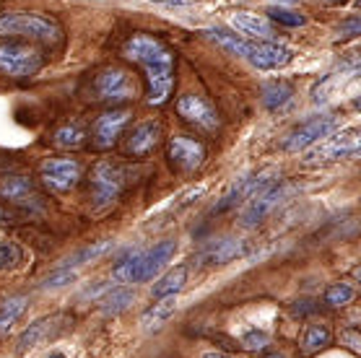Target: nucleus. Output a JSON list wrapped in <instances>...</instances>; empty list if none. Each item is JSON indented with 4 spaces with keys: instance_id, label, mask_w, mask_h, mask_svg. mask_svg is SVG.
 I'll use <instances>...</instances> for the list:
<instances>
[{
    "instance_id": "obj_1",
    "label": "nucleus",
    "mask_w": 361,
    "mask_h": 358,
    "mask_svg": "<svg viewBox=\"0 0 361 358\" xmlns=\"http://www.w3.org/2000/svg\"><path fill=\"white\" fill-rule=\"evenodd\" d=\"M123 55L138 63L146 73L148 104L161 106L174 91V52L154 34H133L125 42Z\"/></svg>"
},
{
    "instance_id": "obj_2",
    "label": "nucleus",
    "mask_w": 361,
    "mask_h": 358,
    "mask_svg": "<svg viewBox=\"0 0 361 358\" xmlns=\"http://www.w3.org/2000/svg\"><path fill=\"white\" fill-rule=\"evenodd\" d=\"M205 34L219 47H224L231 55L245 57L250 66L260 68V70H279V68L288 66L294 57L291 49L273 39H245L237 32H226V29H208Z\"/></svg>"
},
{
    "instance_id": "obj_3",
    "label": "nucleus",
    "mask_w": 361,
    "mask_h": 358,
    "mask_svg": "<svg viewBox=\"0 0 361 358\" xmlns=\"http://www.w3.org/2000/svg\"><path fill=\"white\" fill-rule=\"evenodd\" d=\"M0 37H24L37 42H58L60 26L55 18L42 13H3L0 16Z\"/></svg>"
},
{
    "instance_id": "obj_4",
    "label": "nucleus",
    "mask_w": 361,
    "mask_h": 358,
    "mask_svg": "<svg viewBox=\"0 0 361 358\" xmlns=\"http://www.w3.org/2000/svg\"><path fill=\"white\" fill-rule=\"evenodd\" d=\"M44 66V55L39 47L29 42H0V73L8 78H32Z\"/></svg>"
},
{
    "instance_id": "obj_5",
    "label": "nucleus",
    "mask_w": 361,
    "mask_h": 358,
    "mask_svg": "<svg viewBox=\"0 0 361 358\" xmlns=\"http://www.w3.org/2000/svg\"><path fill=\"white\" fill-rule=\"evenodd\" d=\"M341 128V117L338 114H314V117H307L302 123H296L291 130L283 135L281 140V148L283 151H307L312 148L314 143H320L322 138H328Z\"/></svg>"
},
{
    "instance_id": "obj_6",
    "label": "nucleus",
    "mask_w": 361,
    "mask_h": 358,
    "mask_svg": "<svg viewBox=\"0 0 361 358\" xmlns=\"http://www.w3.org/2000/svg\"><path fill=\"white\" fill-rule=\"evenodd\" d=\"M94 99L104 101V104H120V101H130L138 97V83L130 70H125L120 66H109L104 70H99L94 83H91Z\"/></svg>"
},
{
    "instance_id": "obj_7",
    "label": "nucleus",
    "mask_w": 361,
    "mask_h": 358,
    "mask_svg": "<svg viewBox=\"0 0 361 358\" xmlns=\"http://www.w3.org/2000/svg\"><path fill=\"white\" fill-rule=\"evenodd\" d=\"M125 185H128V171L115 161H99L91 169V200L97 208H107L123 195Z\"/></svg>"
},
{
    "instance_id": "obj_8",
    "label": "nucleus",
    "mask_w": 361,
    "mask_h": 358,
    "mask_svg": "<svg viewBox=\"0 0 361 358\" xmlns=\"http://www.w3.org/2000/svg\"><path fill=\"white\" fill-rule=\"evenodd\" d=\"M288 195H291V185L276 179V182H271L268 187L257 190L250 200H245V208H242V213H239V223H242L245 228H255L257 223H263V221L268 218V216H271Z\"/></svg>"
},
{
    "instance_id": "obj_9",
    "label": "nucleus",
    "mask_w": 361,
    "mask_h": 358,
    "mask_svg": "<svg viewBox=\"0 0 361 358\" xmlns=\"http://www.w3.org/2000/svg\"><path fill=\"white\" fill-rule=\"evenodd\" d=\"M361 148V138L356 128H348V130H341L336 135H328L322 138L320 143H314L312 148H307V156L304 161L307 163H317V161H341V159H356Z\"/></svg>"
},
{
    "instance_id": "obj_10",
    "label": "nucleus",
    "mask_w": 361,
    "mask_h": 358,
    "mask_svg": "<svg viewBox=\"0 0 361 358\" xmlns=\"http://www.w3.org/2000/svg\"><path fill=\"white\" fill-rule=\"evenodd\" d=\"M276 169L273 166H268V169H260V171H252V174H245V177L234 179L229 185V190L224 192L221 197H219V203L214 205V211L211 213H226L231 211L234 205L245 203V200H250V197L257 192V190L268 187L271 182H276Z\"/></svg>"
},
{
    "instance_id": "obj_11",
    "label": "nucleus",
    "mask_w": 361,
    "mask_h": 358,
    "mask_svg": "<svg viewBox=\"0 0 361 358\" xmlns=\"http://www.w3.org/2000/svg\"><path fill=\"white\" fill-rule=\"evenodd\" d=\"M177 112L188 125H192L195 130L211 135L221 128V117L216 112V106L208 99L197 97V94H185L177 99Z\"/></svg>"
},
{
    "instance_id": "obj_12",
    "label": "nucleus",
    "mask_w": 361,
    "mask_h": 358,
    "mask_svg": "<svg viewBox=\"0 0 361 358\" xmlns=\"http://www.w3.org/2000/svg\"><path fill=\"white\" fill-rule=\"evenodd\" d=\"M71 327V317L68 314H49V317H42L37 322L26 327L24 333L18 335V353H26V350H34L37 345L47 340H55Z\"/></svg>"
},
{
    "instance_id": "obj_13",
    "label": "nucleus",
    "mask_w": 361,
    "mask_h": 358,
    "mask_svg": "<svg viewBox=\"0 0 361 358\" xmlns=\"http://www.w3.org/2000/svg\"><path fill=\"white\" fill-rule=\"evenodd\" d=\"M39 174L49 190L68 192V190H73L81 182L83 166L75 159H47V161H42Z\"/></svg>"
},
{
    "instance_id": "obj_14",
    "label": "nucleus",
    "mask_w": 361,
    "mask_h": 358,
    "mask_svg": "<svg viewBox=\"0 0 361 358\" xmlns=\"http://www.w3.org/2000/svg\"><path fill=\"white\" fill-rule=\"evenodd\" d=\"M130 120V112L128 109H109V112L99 114L94 120V128H91V138H94V146L107 151L117 143L123 128Z\"/></svg>"
},
{
    "instance_id": "obj_15",
    "label": "nucleus",
    "mask_w": 361,
    "mask_h": 358,
    "mask_svg": "<svg viewBox=\"0 0 361 358\" xmlns=\"http://www.w3.org/2000/svg\"><path fill=\"white\" fill-rule=\"evenodd\" d=\"M247 252H250L247 242L224 236V239H214L208 247H203L200 254H197V262L205 265V268H211V265H226V262H234V260H239V257H245Z\"/></svg>"
},
{
    "instance_id": "obj_16",
    "label": "nucleus",
    "mask_w": 361,
    "mask_h": 358,
    "mask_svg": "<svg viewBox=\"0 0 361 358\" xmlns=\"http://www.w3.org/2000/svg\"><path fill=\"white\" fill-rule=\"evenodd\" d=\"M169 161L180 171H195L205 159V146L200 140L188 138V135H174L169 138Z\"/></svg>"
},
{
    "instance_id": "obj_17",
    "label": "nucleus",
    "mask_w": 361,
    "mask_h": 358,
    "mask_svg": "<svg viewBox=\"0 0 361 358\" xmlns=\"http://www.w3.org/2000/svg\"><path fill=\"white\" fill-rule=\"evenodd\" d=\"M174 252H177V242H174V239L159 242V245H154L151 249H146V252H140L138 283H143V280H151V278L157 276L159 270L164 268L166 262L172 260Z\"/></svg>"
},
{
    "instance_id": "obj_18",
    "label": "nucleus",
    "mask_w": 361,
    "mask_h": 358,
    "mask_svg": "<svg viewBox=\"0 0 361 358\" xmlns=\"http://www.w3.org/2000/svg\"><path fill=\"white\" fill-rule=\"evenodd\" d=\"M159 140H161V123L146 120V123H140L133 128L125 148H128V154H133V156H148L159 146Z\"/></svg>"
},
{
    "instance_id": "obj_19",
    "label": "nucleus",
    "mask_w": 361,
    "mask_h": 358,
    "mask_svg": "<svg viewBox=\"0 0 361 358\" xmlns=\"http://www.w3.org/2000/svg\"><path fill=\"white\" fill-rule=\"evenodd\" d=\"M231 26L245 39H273V34H276L271 21L265 16H260V13H252V11H237L231 16Z\"/></svg>"
},
{
    "instance_id": "obj_20",
    "label": "nucleus",
    "mask_w": 361,
    "mask_h": 358,
    "mask_svg": "<svg viewBox=\"0 0 361 358\" xmlns=\"http://www.w3.org/2000/svg\"><path fill=\"white\" fill-rule=\"evenodd\" d=\"M34 195V182L26 174H3L0 177V197L8 203H29Z\"/></svg>"
},
{
    "instance_id": "obj_21",
    "label": "nucleus",
    "mask_w": 361,
    "mask_h": 358,
    "mask_svg": "<svg viewBox=\"0 0 361 358\" xmlns=\"http://www.w3.org/2000/svg\"><path fill=\"white\" fill-rule=\"evenodd\" d=\"M174 311H177V299L174 296H166V299H157L154 307H148L143 311V317H140V327L146 330V333H154V330H161V327L169 322Z\"/></svg>"
},
{
    "instance_id": "obj_22",
    "label": "nucleus",
    "mask_w": 361,
    "mask_h": 358,
    "mask_svg": "<svg viewBox=\"0 0 361 358\" xmlns=\"http://www.w3.org/2000/svg\"><path fill=\"white\" fill-rule=\"evenodd\" d=\"M294 99V86L286 81H271L263 86V106L271 112H281L286 109Z\"/></svg>"
},
{
    "instance_id": "obj_23",
    "label": "nucleus",
    "mask_w": 361,
    "mask_h": 358,
    "mask_svg": "<svg viewBox=\"0 0 361 358\" xmlns=\"http://www.w3.org/2000/svg\"><path fill=\"white\" fill-rule=\"evenodd\" d=\"M26 307H29V299H26L24 293L3 299L0 302V333H11L13 325H16L18 319H21V314L26 311Z\"/></svg>"
},
{
    "instance_id": "obj_24",
    "label": "nucleus",
    "mask_w": 361,
    "mask_h": 358,
    "mask_svg": "<svg viewBox=\"0 0 361 358\" xmlns=\"http://www.w3.org/2000/svg\"><path fill=\"white\" fill-rule=\"evenodd\" d=\"M188 283V265H177L166 276L159 278V283L154 285V299H166V296H177Z\"/></svg>"
},
{
    "instance_id": "obj_25",
    "label": "nucleus",
    "mask_w": 361,
    "mask_h": 358,
    "mask_svg": "<svg viewBox=\"0 0 361 358\" xmlns=\"http://www.w3.org/2000/svg\"><path fill=\"white\" fill-rule=\"evenodd\" d=\"M133 302H135V291H130V288H112V291L99 302V309H102L104 317H117V314H123Z\"/></svg>"
},
{
    "instance_id": "obj_26",
    "label": "nucleus",
    "mask_w": 361,
    "mask_h": 358,
    "mask_svg": "<svg viewBox=\"0 0 361 358\" xmlns=\"http://www.w3.org/2000/svg\"><path fill=\"white\" fill-rule=\"evenodd\" d=\"M140 252L143 249H133L123 257V260L115 262L112 268V278L117 283H138V268H140Z\"/></svg>"
},
{
    "instance_id": "obj_27",
    "label": "nucleus",
    "mask_w": 361,
    "mask_h": 358,
    "mask_svg": "<svg viewBox=\"0 0 361 358\" xmlns=\"http://www.w3.org/2000/svg\"><path fill=\"white\" fill-rule=\"evenodd\" d=\"M330 340H333V335H330L328 325H310L304 330L302 348H304V353H317V350L328 348Z\"/></svg>"
},
{
    "instance_id": "obj_28",
    "label": "nucleus",
    "mask_w": 361,
    "mask_h": 358,
    "mask_svg": "<svg viewBox=\"0 0 361 358\" xmlns=\"http://www.w3.org/2000/svg\"><path fill=\"white\" fill-rule=\"evenodd\" d=\"M353 299H356V288H353L351 283H345V280H341V283H330L328 288H325V304L333 307V309L348 307Z\"/></svg>"
},
{
    "instance_id": "obj_29",
    "label": "nucleus",
    "mask_w": 361,
    "mask_h": 358,
    "mask_svg": "<svg viewBox=\"0 0 361 358\" xmlns=\"http://www.w3.org/2000/svg\"><path fill=\"white\" fill-rule=\"evenodd\" d=\"M83 140H86V132H83L81 125H63L55 130V146L60 148H78L83 146Z\"/></svg>"
},
{
    "instance_id": "obj_30",
    "label": "nucleus",
    "mask_w": 361,
    "mask_h": 358,
    "mask_svg": "<svg viewBox=\"0 0 361 358\" xmlns=\"http://www.w3.org/2000/svg\"><path fill=\"white\" fill-rule=\"evenodd\" d=\"M268 16H271V21H276V24H281V26H288V29H299V26L307 24V18H304L299 11L283 8V6H271V8H268Z\"/></svg>"
},
{
    "instance_id": "obj_31",
    "label": "nucleus",
    "mask_w": 361,
    "mask_h": 358,
    "mask_svg": "<svg viewBox=\"0 0 361 358\" xmlns=\"http://www.w3.org/2000/svg\"><path fill=\"white\" fill-rule=\"evenodd\" d=\"M112 247H115V242H109V239H104V242H97V245H91V247H86V249H81V252L75 254L73 260H68L66 268H71V265H83V262L99 260V257H102V254H107Z\"/></svg>"
},
{
    "instance_id": "obj_32",
    "label": "nucleus",
    "mask_w": 361,
    "mask_h": 358,
    "mask_svg": "<svg viewBox=\"0 0 361 358\" xmlns=\"http://www.w3.org/2000/svg\"><path fill=\"white\" fill-rule=\"evenodd\" d=\"M73 280H75V270L60 268V270H55L52 276L44 278V280L39 283V288H42V291H58V288H63V285H68V283H73Z\"/></svg>"
},
{
    "instance_id": "obj_33",
    "label": "nucleus",
    "mask_w": 361,
    "mask_h": 358,
    "mask_svg": "<svg viewBox=\"0 0 361 358\" xmlns=\"http://www.w3.org/2000/svg\"><path fill=\"white\" fill-rule=\"evenodd\" d=\"M21 262V247L13 242H0V270H11Z\"/></svg>"
},
{
    "instance_id": "obj_34",
    "label": "nucleus",
    "mask_w": 361,
    "mask_h": 358,
    "mask_svg": "<svg viewBox=\"0 0 361 358\" xmlns=\"http://www.w3.org/2000/svg\"><path fill=\"white\" fill-rule=\"evenodd\" d=\"M268 342H271V335L265 333V330H257V327H255V330H247V333L242 335V345L250 350H263Z\"/></svg>"
},
{
    "instance_id": "obj_35",
    "label": "nucleus",
    "mask_w": 361,
    "mask_h": 358,
    "mask_svg": "<svg viewBox=\"0 0 361 358\" xmlns=\"http://www.w3.org/2000/svg\"><path fill=\"white\" fill-rule=\"evenodd\" d=\"M359 32H361L359 18H348V21H343V24L338 26V34H341V39H351V37H356Z\"/></svg>"
},
{
    "instance_id": "obj_36",
    "label": "nucleus",
    "mask_w": 361,
    "mask_h": 358,
    "mask_svg": "<svg viewBox=\"0 0 361 358\" xmlns=\"http://www.w3.org/2000/svg\"><path fill=\"white\" fill-rule=\"evenodd\" d=\"M343 340L348 342V348L353 350V353H359V345H361V340H359V333H356V330H345L343 333Z\"/></svg>"
},
{
    "instance_id": "obj_37",
    "label": "nucleus",
    "mask_w": 361,
    "mask_h": 358,
    "mask_svg": "<svg viewBox=\"0 0 361 358\" xmlns=\"http://www.w3.org/2000/svg\"><path fill=\"white\" fill-rule=\"evenodd\" d=\"M157 3H164V6H190V3H197V0H157Z\"/></svg>"
},
{
    "instance_id": "obj_38",
    "label": "nucleus",
    "mask_w": 361,
    "mask_h": 358,
    "mask_svg": "<svg viewBox=\"0 0 361 358\" xmlns=\"http://www.w3.org/2000/svg\"><path fill=\"white\" fill-rule=\"evenodd\" d=\"M205 358H237V356H229V353H205Z\"/></svg>"
},
{
    "instance_id": "obj_39",
    "label": "nucleus",
    "mask_w": 361,
    "mask_h": 358,
    "mask_svg": "<svg viewBox=\"0 0 361 358\" xmlns=\"http://www.w3.org/2000/svg\"><path fill=\"white\" fill-rule=\"evenodd\" d=\"M263 358H286V356H283V353H265Z\"/></svg>"
},
{
    "instance_id": "obj_40",
    "label": "nucleus",
    "mask_w": 361,
    "mask_h": 358,
    "mask_svg": "<svg viewBox=\"0 0 361 358\" xmlns=\"http://www.w3.org/2000/svg\"><path fill=\"white\" fill-rule=\"evenodd\" d=\"M47 358H66V356H63V353H49Z\"/></svg>"
},
{
    "instance_id": "obj_41",
    "label": "nucleus",
    "mask_w": 361,
    "mask_h": 358,
    "mask_svg": "<svg viewBox=\"0 0 361 358\" xmlns=\"http://www.w3.org/2000/svg\"><path fill=\"white\" fill-rule=\"evenodd\" d=\"M0 221H3V208H0Z\"/></svg>"
}]
</instances>
